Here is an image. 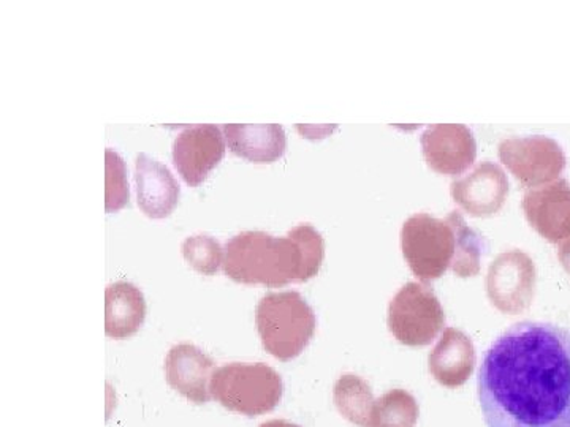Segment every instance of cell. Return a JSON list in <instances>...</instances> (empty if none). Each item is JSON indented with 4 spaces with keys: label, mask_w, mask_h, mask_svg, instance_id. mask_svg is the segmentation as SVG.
<instances>
[{
    "label": "cell",
    "mask_w": 570,
    "mask_h": 427,
    "mask_svg": "<svg viewBox=\"0 0 570 427\" xmlns=\"http://www.w3.org/2000/svg\"><path fill=\"white\" fill-rule=\"evenodd\" d=\"M487 427H570V331L520 321L491 344L479 373Z\"/></svg>",
    "instance_id": "obj_1"
},
{
    "label": "cell",
    "mask_w": 570,
    "mask_h": 427,
    "mask_svg": "<svg viewBox=\"0 0 570 427\" xmlns=\"http://www.w3.org/2000/svg\"><path fill=\"white\" fill-rule=\"evenodd\" d=\"M325 241L311 224H299L276 238L266 231H242L224 249V272L246 285L284 287L306 282L321 271Z\"/></svg>",
    "instance_id": "obj_2"
},
{
    "label": "cell",
    "mask_w": 570,
    "mask_h": 427,
    "mask_svg": "<svg viewBox=\"0 0 570 427\" xmlns=\"http://www.w3.org/2000/svg\"><path fill=\"white\" fill-rule=\"evenodd\" d=\"M255 324L269 355L291 361L305 350L316 332L313 307L296 291H273L255 307Z\"/></svg>",
    "instance_id": "obj_3"
},
{
    "label": "cell",
    "mask_w": 570,
    "mask_h": 427,
    "mask_svg": "<svg viewBox=\"0 0 570 427\" xmlns=\"http://www.w3.org/2000/svg\"><path fill=\"white\" fill-rule=\"evenodd\" d=\"M209 391L227 410L261 417L283 399V378L264 363H230L214 370Z\"/></svg>",
    "instance_id": "obj_4"
},
{
    "label": "cell",
    "mask_w": 570,
    "mask_h": 427,
    "mask_svg": "<svg viewBox=\"0 0 570 427\" xmlns=\"http://www.w3.org/2000/svg\"><path fill=\"white\" fill-rule=\"evenodd\" d=\"M401 247L412 272L431 282L455 265V227L448 217L442 220L426 212L414 214L401 228Z\"/></svg>",
    "instance_id": "obj_5"
},
{
    "label": "cell",
    "mask_w": 570,
    "mask_h": 427,
    "mask_svg": "<svg viewBox=\"0 0 570 427\" xmlns=\"http://www.w3.org/2000/svg\"><path fill=\"white\" fill-rule=\"evenodd\" d=\"M444 325L441 301L426 285L407 282L390 301L389 329L404 346H428Z\"/></svg>",
    "instance_id": "obj_6"
},
{
    "label": "cell",
    "mask_w": 570,
    "mask_h": 427,
    "mask_svg": "<svg viewBox=\"0 0 570 427\" xmlns=\"http://www.w3.org/2000/svg\"><path fill=\"white\" fill-rule=\"evenodd\" d=\"M498 151L502 163L527 186L549 183L566 167L560 142L546 135L505 138L499 142Z\"/></svg>",
    "instance_id": "obj_7"
},
{
    "label": "cell",
    "mask_w": 570,
    "mask_h": 427,
    "mask_svg": "<svg viewBox=\"0 0 570 427\" xmlns=\"http://www.w3.org/2000/svg\"><path fill=\"white\" fill-rule=\"evenodd\" d=\"M487 294L501 312H524L535 294V266L530 255L519 249L499 254L490 265Z\"/></svg>",
    "instance_id": "obj_8"
},
{
    "label": "cell",
    "mask_w": 570,
    "mask_h": 427,
    "mask_svg": "<svg viewBox=\"0 0 570 427\" xmlns=\"http://www.w3.org/2000/svg\"><path fill=\"white\" fill-rule=\"evenodd\" d=\"M225 135L214 123L187 126L174 141L176 170L189 186L204 182L209 171L223 160Z\"/></svg>",
    "instance_id": "obj_9"
},
{
    "label": "cell",
    "mask_w": 570,
    "mask_h": 427,
    "mask_svg": "<svg viewBox=\"0 0 570 427\" xmlns=\"http://www.w3.org/2000/svg\"><path fill=\"white\" fill-rule=\"evenodd\" d=\"M420 141L428 165L439 173H463L478 156L474 133L463 123H434L422 133Z\"/></svg>",
    "instance_id": "obj_10"
},
{
    "label": "cell",
    "mask_w": 570,
    "mask_h": 427,
    "mask_svg": "<svg viewBox=\"0 0 570 427\" xmlns=\"http://www.w3.org/2000/svg\"><path fill=\"white\" fill-rule=\"evenodd\" d=\"M523 211L539 235L551 242L570 238V183L566 179L528 190Z\"/></svg>",
    "instance_id": "obj_11"
},
{
    "label": "cell",
    "mask_w": 570,
    "mask_h": 427,
    "mask_svg": "<svg viewBox=\"0 0 570 427\" xmlns=\"http://www.w3.org/2000/svg\"><path fill=\"white\" fill-rule=\"evenodd\" d=\"M453 200L472 216H491L504 205L509 181L498 163L480 162L471 173L450 183Z\"/></svg>",
    "instance_id": "obj_12"
},
{
    "label": "cell",
    "mask_w": 570,
    "mask_h": 427,
    "mask_svg": "<svg viewBox=\"0 0 570 427\" xmlns=\"http://www.w3.org/2000/svg\"><path fill=\"white\" fill-rule=\"evenodd\" d=\"M214 374V361L194 344H176L165 358V377L168 385L190 403H209V381Z\"/></svg>",
    "instance_id": "obj_13"
},
{
    "label": "cell",
    "mask_w": 570,
    "mask_h": 427,
    "mask_svg": "<svg viewBox=\"0 0 570 427\" xmlns=\"http://www.w3.org/2000/svg\"><path fill=\"white\" fill-rule=\"evenodd\" d=\"M134 176L141 211L153 219L170 216L178 205L181 190L167 165L140 152L135 156Z\"/></svg>",
    "instance_id": "obj_14"
},
{
    "label": "cell",
    "mask_w": 570,
    "mask_h": 427,
    "mask_svg": "<svg viewBox=\"0 0 570 427\" xmlns=\"http://www.w3.org/2000/svg\"><path fill=\"white\" fill-rule=\"evenodd\" d=\"M428 365L442 387L459 388L474 373V344L460 329L448 328L431 350Z\"/></svg>",
    "instance_id": "obj_15"
},
{
    "label": "cell",
    "mask_w": 570,
    "mask_h": 427,
    "mask_svg": "<svg viewBox=\"0 0 570 427\" xmlns=\"http://www.w3.org/2000/svg\"><path fill=\"white\" fill-rule=\"evenodd\" d=\"M232 151L254 163H272L283 157L287 137L281 123H225Z\"/></svg>",
    "instance_id": "obj_16"
},
{
    "label": "cell",
    "mask_w": 570,
    "mask_h": 427,
    "mask_svg": "<svg viewBox=\"0 0 570 427\" xmlns=\"http://www.w3.org/2000/svg\"><path fill=\"white\" fill-rule=\"evenodd\" d=\"M146 318V299L140 288L119 280L105 294V332L112 339H127L140 329Z\"/></svg>",
    "instance_id": "obj_17"
},
{
    "label": "cell",
    "mask_w": 570,
    "mask_h": 427,
    "mask_svg": "<svg viewBox=\"0 0 570 427\" xmlns=\"http://www.w3.org/2000/svg\"><path fill=\"white\" fill-rule=\"evenodd\" d=\"M333 400L337 410L352 425L358 427H371L373 417L374 399L370 385L362 377L354 374H346L336 381L333 388Z\"/></svg>",
    "instance_id": "obj_18"
},
{
    "label": "cell",
    "mask_w": 570,
    "mask_h": 427,
    "mask_svg": "<svg viewBox=\"0 0 570 427\" xmlns=\"http://www.w3.org/2000/svg\"><path fill=\"white\" fill-rule=\"evenodd\" d=\"M417 421L419 404L415 397L404 389H392L374 404L371 427H415Z\"/></svg>",
    "instance_id": "obj_19"
},
{
    "label": "cell",
    "mask_w": 570,
    "mask_h": 427,
    "mask_svg": "<svg viewBox=\"0 0 570 427\" xmlns=\"http://www.w3.org/2000/svg\"><path fill=\"white\" fill-rule=\"evenodd\" d=\"M448 219L456 231V260L452 271L460 277L478 276L480 258L483 252V239L474 228L469 227L459 211L450 212Z\"/></svg>",
    "instance_id": "obj_20"
},
{
    "label": "cell",
    "mask_w": 570,
    "mask_h": 427,
    "mask_svg": "<svg viewBox=\"0 0 570 427\" xmlns=\"http://www.w3.org/2000/svg\"><path fill=\"white\" fill-rule=\"evenodd\" d=\"M181 250L187 264L204 276L216 275L224 264L223 247L209 235L189 236L184 239Z\"/></svg>",
    "instance_id": "obj_21"
},
{
    "label": "cell",
    "mask_w": 570,
    "mask_h": 427,
    "mask_svg": "<svg viewBox=\"0 0 570 427\" xmlns=\"http://www.w3.org/2000/svg\"><path fill=\"white\" fill-rule=\"evenodd\" d=\"M107 157V211H118L129 203L130 190L129 181H127L126 162L115 149L108 148L105 152Z\"/></svg>",
    "instance_id": "obj_22"
},
{
    "label": "cell",
    "mask_w": 570,
    "mask_h": 427,
    "mask_svg": "<svg viewBox=\"0 0 570 427\" xmlns=\"http://www.w3.org/2000/svg\"><path fill=\"white\" fill-rule=\"evenodd\" d=\"M558 255H560V260L562 266H564L566 271H568L570 275V239H568L566 242H562L560 252H558Z\"/></svg>",
    "instance_id": "obj_23"
},
{
    "label": "cell",
    "mask_w": 570,
    "mask_h": 427,
    "mask_svg": "<svg viewBox=\"0 0 570 427\" xmlns=\"http://www.w3.org/2000/svg\"><path fill=\"white\" fill-rule=\"evenodd\" d=\"M261 427H302V426L294 425V423L284 421V419H272V421H266Z\"/></svg>",
    "instance_id": "obj_24"
}]
</instances>
